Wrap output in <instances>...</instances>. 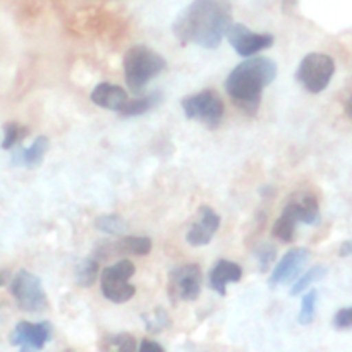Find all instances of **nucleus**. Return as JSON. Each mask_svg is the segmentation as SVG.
<instances>
[{
  "instance_id": "1",
  "label": "nucleus",
  "mask_w": 352,
  "mask_h": 352,
  "mask_svg": "<svg viewBox=\"0 0 352 352\" xmlns=\"http://www.w3.org/2000/svg\"><path fill=\"white\" fill-rule=\"evenodd\" d=\"M230 24L232 6L229 0H192L175 17L172 31L182 45L213 50L227 36Z\"/></svg>"
},
{
  "instance_id": "2",
  "label": "nucleus",
  "mask_w": 352,
  "mask_h": 352,
  "mask_svg": "<svg viewBox=\"0 0 352 352\" xmlns=\"http://www.w3.org/2000/svg\"><path fill=\"white\" fill-rule=\"evenodd\" d=\"M277 64L268 57H250L230 71L226 89L246 116H256L261 91L277 78Z\"/></svg>"
},
{
  "instance_id": "3",
  "label": "nucleus",
  "mask_w": 352,
  "mask_h": 352,
  "mask_svg": "<svg viewBox=\"0 0 352 352\" xmlns=\"http://www.w3.org/2000/svg\"><path fill=\"white\" fill-rule=\"evenodd\" d=\"M122 67L127 86L134 93H138L146 86V82L151 78L160 74L167 67V62L153 48L144 47V45H136V47H131L126 52Z\"/></svg>"
},
{
  "instance_id": "4",
  "label": "nucleus",
  "mask_w": 352,
  "mask_h": 352,
  "mask_svg": "<svg viewBox=\"0 0 352 352\" xmlns=\"http://www.w3.org/2000/svg\"><path fill=\"white\" fill-rule=\"evenodd\" d=\"M10 294L16 299L19 309L26 313H41L48 308L47 292L34 274L19 270L10 282Z\"/></svg>"
},
{
  "instance_id": "5",
  "label": "nucleus",
  "mask_w": 352,
  "mask_h": 352,
  "mask_svg": "<svg viewBox=\"0 0 352 352\" xmlns=\"http://www.w3.org/2000/svg\"><path fill=\"white\" fill-rule=\"evenodd\" d=\"M336 74V60L327 54H308L299 64L296 78L309 93H322Z\"/></svg>"
},
{
  "instance_id": "6",
  "label": "nucleus",
  "mask_w": 352,
  "mask_h": 352,
  "mask_svg": "<svg viewBox=\"0 0 352 352\" xmlns=\"http://www.w3.org/2000/svg\"><path fill=\"white\" fill-rule=\"evenodd\" d=\"M134 272L136 268L129 260H120L112 267H107L102 272V292L105 299L116 305L131 301L136 294V287L129 284V278L133 277Z\"/></svg>"
},
{
  "instance_id": "7",
  "label": "nucleus",
  "mask_w": 352,
  "mask_h": 352,
  "mask_svg": "<svg viewBox=\"0 0 352 352\" xmlns=\"http://www.w3.org/2000/svg\"><path fill=\"white\" fill-rule=\"evenodd\" d=\"M182 110L188 119L199 120L210 129H215L222 122L226 107H223L222 98L213 89H205L196 95L186 96L182 100Z\"/></svg>"
},
{
  "instance_id": "8",
  "label": "nucleus",
  "mask_w": 352,
  "mask_h": 352,
  "mask_svg": "<svg viewBox=\"0 0 352 352\" xmlns=\"http://www.w3.org/2000/svg\"><path fill=\"white\" fill-rule=\"evenodd\" d=\"M201 268L195 263L182 265L172 270L168 275V296L172 302L175 305L179 301H196L201 292Z\"/></svg>"
},
{
  "instance_id": "9",
  "label": "nucleus",
  "mask_w": 352,
  "mask_h": 352,
  "mask_svg": "<svg viewBox=\"0 0 352 352\" xmlns=\"http://www.w3.org/2000/svg\"><path fill=\"white\" fill-rule=\"evenodd\" d=\"M227 40L232 45L234 50L243 57H253L260 50L270 48L274 45L275 36L270 33H254L250 28L241 23L230 24L227 31Z\"/></svg>"
},
{
  "instance_id": "10",
  "label": "nucleus",
  "mask_w": 352,
  "mask_h": 352,
  "mask_svg": "<svg viewBox=\"0 0 352 352\" xmlns=\"http://www.w3.org/2000/svg\"><path fill=\"white\" fill-rule=\"evenodd\" d=\"M52 337V325L48 322L31 323L19 322L10 336V344L21 351H40L47 346Z\"/></svg>"
},
{
  "instance_id": "11",
  "label": "nucleus",
  "mask_w": 352,
  "mask_h": 352,
  "mask_svg": "<svg viewBox=\"0 0 352 352\" xmlns=\"http://www.w3.org/2000/svg\"><path fill=\"white\" fill-rule=\"evenodd\" d=\"M309 258H311V251L306 248H294V250L287 251L272 270L270 280H268L270 287L274 289L280 284H291L301 274L302 268L308 265Z\"/></svg>"
},
{
  "instance_id": "12",
  "label": "nucleus",
  "mask_w": 352,
  "mask_h": 352,
  "mask_svg": "<svg viewBox=\"0 0 352 352\" xmlns=\"http://www.w3.org/2000/svg\"><path fill=\"white\" fill-rule=\"evenodd\" d=\"M220 226V217L217 215L215 210L212 206L201 205L198 208V220L191 226V229L188 230V243L191 246L199 248L210 244V241L215 236L217 229Z\"/></svg>"
},
{
  "instance_id": "13",
  "label": "nucleus",
  "mask_w": 352,
  "mask_h": 352,
  "mask_svg": "<svg viewBox=\"0 0 352 352\" xmlns=\"http://www.w3.org/2000/svg\"><path fill=\"white\" fill-rule=\"evenodd\" d=\"M285 213L298 220V223H306V226H318L322 222L320 217L318 201L313 195H299L298 198L289 201L284 208Z\"/></svg>"
},
{
  "instance_id": "14",
  "label": "nucleus",
  "mask_w": 352,
  "mask_h": 352,
  "mask_svg": "<svg viewBox=\"0 0 352 352\" xmlns=\"http://www.w3.org/2000/svg\"><path fill=\"white\" fill-rule=\"evenodd\" d=\"M241 277H243V268L239 265L229 260H220L210 272V287L223 298L227 294V285L236 284Z\"/></svg>"
},
{
  "instance_id": "15",
  "label": "nucleus",
  "mask_w": 352,
  "mask_h": 352,
  "mask_svg": "<svg viewBox=\"0 0 352 352\" xmlns=\"http://www.w3.org/2000/svg\"><path fill=\"white\" fill-rule=\"evenodd\" d=\"M91 102L95 105L102 107V109L120 112L129 100H127V93L120 86L110 85V82H100L93 88Z\"/></svg>"
},
{
  "instance_id": "16",
  "label": "nucleus",
  "mask_w": 352,
  "mask_h": 352,
  "mask_svg": "<svg viewBox=\"0 0 352 352\" xmlns=\"http://www.w3.org/2000/svg\"><path fill=\"white\" fill-rule=\"evenodd\" d=\"M48 148H50V141H48V138L38 136L28 148H17L16 153L12 155V164L23 165V167H28V168L38 167V165L43 162Z\"/></svg>"
},
{
  "instance_id": "17",
  "label": "nucleus",
  "mask_w": 352,
  "mask_h": 352,
  "mask_svg": "<svg viewBox=\"0 0 352 352\" xmlns=\"http://www.w3.org/2000/svg\"><path fill=\"white\" fill-rule=\"evenodd\" d=\"M112 251L119 254H134V256H144L151 251V239L148 237H138V236H127L116 243Z\"/></svg>"
},
{
  "instance_id": "18",
  "label": "nucleus",
  "mask_w": 352,
  "mask_h": 352,
  "mask_svg": "<svg viewBox=\"0 0 352 352\" xmlns=\"http://www.w3.org/2000/svg\"><path fill=\"white\" fill-rule=\"evenodd\" d=\"M158 102H160V93H153V95H148V96H144V98L127 102L126 107H124L119 113L122 117L141 116V113H146L148 110L153 109Z\"/></svg>"
},
{
  "instance_id": "19",
  "label": "nucleus",
  "mask_w": 352,
  "mask_h": 352,
  "mask_svg": "<svg viewBox=\"0 0 352 352\" xmlns=\"http://www.w3.org/2000/svg\"><path fill=\"white\" fill-rule=\"evenodd\" d=\"M98 260H93V258H88V260L82 261L81 265L76 270V284L79 287H91L93 284L98 278Z\"/></svg>"
},
{
  "instance_id": "20",
  "label": "nucleus",
  "mask_w": 352,
  "mask_h": 352,
  "mask_svg": "<svg viewBox=\"0 0 352 352\" xmlns=\"http://www.w3.org/2000/svg\"><path fill=\"white\" fill-rule=\"evenodd\" d=\"M296 227H298V220L292 219L289 213L282 212V215L278 217L277 222L274 223L272 234H274L277 239H280L282 243H291L296 236Z\"/></svg>"
},
{
  "instance_id": "21",
  "label": "nucleus",
  "mask_w": 352,
  "mask_h": 352,
  "mask_svg": "<svg viewBox=\"0 0 352 352\" xmlns=\"http://www.w3.org/2000/svg\"><path fill=\"white\" fill-rule=\"evenodd\" d=\"M141 318H143L144 327H146L148 332L151 333L164 332V330H167L172 323L170 316H168V313L165 311L164 308L153 309V311H150L148 315H143Z\"/></svg>"
},
{
  "instance_id": "22",
  "label": "nucleus",
  "mask_w": 352,
  "mask_h": 352,
  "mask_svg": "<svg viewBox=\"0 0 352 352\" xmlns=\"http://www.w3.org/2000/svg\"><path fill=\"white\" fill-rule=\"evenodd\" d=\"M95 227L100 232L120 236L127 230V222L119 215H102L95 220Z\"/></svg>"
},
{
  "instance_id": "23",
  "label": "nucleus",
  "mask_w": 352,
  "mask_h": 352,
  "mask_svg": "<svg viewBox=\"0 0 352 352\" xmlns=\"http://www.w3.org/2000/svg\"><path fill=\"white\" fill-rule=\"evenodd\" d=\"M325 275H327V268L323 267V265H320V267L311 268V270L306 272V274L302 275V277L299 278V280L296 282L294 285H292L291 296H299V294H302V291H306V289H308L311 284H315V282L322 280V278L325 277Z\"/></svg>"
},
{
  "instance_id": "24",
  "label": "nucleus",
  "mask_w": 352,
  "mask_h": 352,
  "mask_svg": "<svg viewBox=\"0 0 352 352\" xmlns=\"http://www.w3.org/2000/svg\"><path fill=\"white\" fill-rule=\"evenodd\" d=\"M316 298H318V292L315 289H311L309 292H306L302 296L301 301V311H299L298 322L299 325H311L313 320H315V308H316Z\"/></svg>"
},
{
  "instance_id": "25",
  "label": "nucleus",
  "mask_w": 352,
  "mask_h": 352,
  "mask_svg": "<svg viewBox=\"0 0 352 352\" xmlns=\"http://www.w3.org/2000/svg\"><path fill=\"white\" fill-rule=\"evenodd\" d=\"M26 134H28L26 127L19 126V124L16 122H7L6 126H3L2 148L3 150H10V148L17 146Z\"/></svg>"
},
{
  "instance_id": "26",
  "label": "nucleus",
  "mask_w": 352,
  "mask_h": 352,
  "mask_svg": "<svg viewBox=\"0 0 352 352\" xmlns=\"http://www.w3.org/2000/svg\"><path fill=\"white\" fill-rule=\"evenodd\" d=\"M254 256H256L258 265H260V272H268L272 265H274L275 258H277V250L272 244L263 243L256 248Z\"/></svg>"
},
{
  "instance_id": "27",
  "label": "nucleus",
  "mask_w": 352,
  "mask_h": 352,
  "mask_svg": "<svg viewBox=\"0 0 352 352\" xmlns=\"http://www.w3.org/2000/svg\"><path fill=\"white\" fill-rule=\"evenodd\" d=\"M333 327L337 330H352V306L342 308L333 316Z\"/></svg>"
},
{
  "instance_id": "28",
  "label": "nucleus",
  "mask_w": 352,
  "mask_h": 352,
  "mask_svg": "<svg viewBox=\"0 0 352 352\" xmlns=\"http://www.w3.org/2000/svg\"><path fill=\"white\" fill-rule=\"evenodd\" d=\"M110 346H116L119 351H136V342L131 336L127 333H120V336L110 337L109 339Z\"/></svg>"
},
{
  "instance_id": "29",
  "label": "nucleus",
  "mask_w": 352,
  "mask_h": 352,
  "mask_svg": "<svg viewBox=\"0 0 352 352\" xmlns=\"http://www.w3.org/2000/svg\"><path fill=\"white\" fill-rule=\"evenodd\" d=\"M140 351H164V347H162L160 344L153 342V340H146V339H144L143 342H141Z\"/></svg>"
},
{
  "instance_id": "30",
  "label": "nucleus",
  "mask_w": 352,
  "mask_h": 352,
  "mask_svg": "<svg viewBox=\"0 0 352 352\" xmlns=\"http://www.w3.org/2000/svg\"><path fill=\"white\" fill-rule=\"evenodd\" d=\"M349 254H352V243L351 241H346V243L340 246V256H349Z\"/></svg>"
},
{
  "instance_id": "31",
  "label": "nucleus",
  "mask_w": 352,
  "mask_h": 352,
  "mask_svg": "<svg viewBox=\"0 0 352 352\" xmlns=\"http://www.w3.org/2000/svg\"><path fill=\"white\" fill-rule=\"evenodd\" d=\"M347 112H349V116L352 117V98L349 100V103H347Z\"/></svg>"
}]
</instances>
